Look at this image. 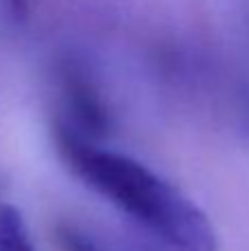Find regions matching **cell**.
<instances>
[{"label": "cell", "mask_w": 249, "mask_h": 251, "mask_svg": "<svg viewBox=\"0 0 249 251\" xmlns=\"http://www.w3.org/2000/svg\"><path fill=\"white\" fill-rule=\"evenodd\" d=\"M0 251H35L25 221L13 207H0Z\"/></svg>", "instance_id": "3957f363"}, {"label": "cell", "mask_w": 249, "mask_h": 251, "mask_svg": "<svg viewBox=\"0 0 249 251\" xmlns=\"http://www.w3.org/2000/svg\"><path fill=\"white\" fill-rule=\"evenodd\" d=\"M57 150L73 174L170 251H216L207 214L179 187L128 154L95 141L55 134Z\"/></svg>", "instance_id": "6da1fadb"}, {"label": "cell", "mask_w": 249, "mask_h": 251, "mask_svg": "<svg viewBox=\"0 0 249 251\" xmlns=\"http://www.w3.org/2000/svg\"><path fill=\"white\" fill-rule=\"evenodd\" d=\"M108 126V110L95 84L79 69L66 66L60 75V110L53 132L97 143Z\"/></svg>", "instance_id": "7a4b0ae2"}, {"label": "cell", "mask_w": 249, "mask_h": 251, "mask_svg": "<svg viewBox=\"0 0 249 251\" xmlns=\"http://www.w3.org/2000/svg\"><path fill=\"white\" fill-rule=\"evenodd\" d=\"M57 243L62 251H104L93 238H88L84 231L64 225L57 229Z\"/></svg>", "instance_id": "277c9868"}]
</instances>
